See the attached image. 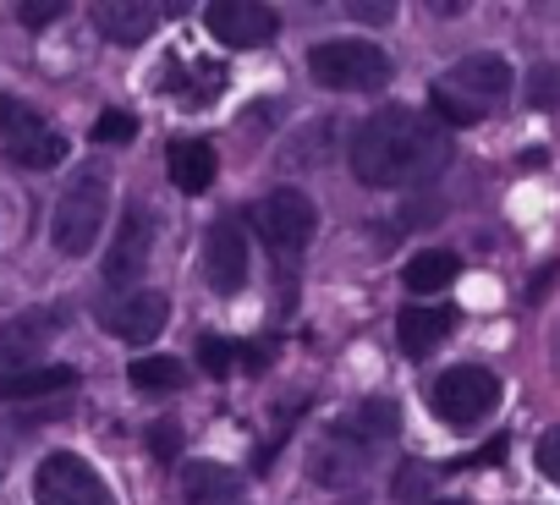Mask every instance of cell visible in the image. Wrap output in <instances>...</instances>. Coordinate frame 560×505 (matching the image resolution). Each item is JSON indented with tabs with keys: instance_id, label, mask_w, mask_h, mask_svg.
I'll use <instances>...</instances> for the list:
<instances>
[{
	"instance_id": "obj_8",
	"label": "cell",
	"mask_w": 560,
	"mask_h": 505,
	"mask_svg": "<svg viewBox=\"0 0 560 505\" xmlns=\"http://www.w3.org/2000/svg\"><path fill=\"white\" fill-rule=\"evenodd\" d=\"M203 270H209V286L220 297H231V292L247 286V236L231 220H214L203 231Z\"/></svg>"
},
{
	"instance_id": "obj_4",
	"label": "cell",
	"mask_w": 560,
	"mask_h": 505,
	"mask_svg": "<svg viewBox=\"0 0 560 505\" xmlns=\"http://www.w3.org/2000/svg\"><path fill=\"white\" fill-rule=\"evenodd\" d=\"M494 407H500V379L489 368H478V363H456V368H445L429 385V412L440 423H451V428H472Z\"/></svg>"
},
{
	"instance_id": "obj_12",
	"label": "cell",
	"mask_w": 560,
	"mask_h": 505,
	"mask_svg": "<svg viewBox=\"0 0 560 505\" xmlns=\"http://www.w3.org/2000/svg\"><path fill=\"white\" fill-rule=\"evenodd\" d=\"M451 330H456L451 308H401V319H396V341L407 357H429L434 347L451 341Z\"/></svg>"
},
{
	"instance_id": "obj_1",
	"label": "cell",
	"mask_w": 560,
	"mask_h": 505,
	"mask_svg": "<svg viewBox=\"0 0 560 505\" xmlns=\"http://www.w3.org/2000/svg\"><path fill=\"white\" fill-rule=\"evenodd\" d=\"M451 160V138L412 116V110H380L352 132V171L369 187H418L429 176H440Z\"/></svg>"
},
{
	"instance_id": "obj_9",
	"label": "cell",
	"mask_w": 560,
	"mask_h": 505,
	"mask_svg": "<svg viewBox=\"0 0 560 505\" xmlns=\"http://www.w3.org/2000/svg\"><path fill=\"white\" fill-rule=\"evenodd\" d=\"M171 319V303L160 292H127V297H110L100 308V325L121 341H154Z\"/></svg>"
},
{
	"instance_id": "obj_11",
	"label": "cell",
	"mask_w": 560,
	"mask_h": 505,
	"mask_svg": "<svg viewBox=\"0 0 560 505\" xmlns=\"http://www.w3.org/2000/svg\"><path fill=\"white\" fill-rule=\"evenodd\" d=\"M451 89H462L467 99H478V105H494V99H505L511 94V67L500 61V56H462L456 67H451V78H445Z\"/></svg>"
},
{
	"instance_id": "obj_5",
	"label": "cell",
	"mask_w": 560,
	"mask_h": 505,
	"mask_svg": "<svg viewBox=\"0 0 560 505\" xmlns=\"http://www.w3.org/2000/svg\"><path fill=\"white\" fill-rule=\"evenodd\" d=\"M253 225H258V236H264V247L275 252V259H298V252L308 247V236H314V225H319V214H314L308 192L275 187L269 198L253 203Z\"/></svg>"
},
{
	"instance_id": "obj_3",
	"label": "cell",
	"mask_w": 560,
	"mask_h": 505,
	"mask_svg": "<svg viewBox=\"0 0 560 505\" xmlns=\"http://www.w3.org/2000/svg\"><path fill=\"white\" fill-rule=\"evenodd\" d=\"M308 72L336 94H380L390 83V56L369 39H330V45H314Z\"/></svg>"
},
{
	"instance_id": "obj_14",
	"label": "cell",
	"mask_w": 560,
	"mask_h": 505,
	"mask_svg": "<svg viewBox=\"0 0 560 505\" xmlns=\"http://www.w3.org/2000/svg\"><path fill=\"white\" fill-rule=\"evenodd\" d=\"M214 143H203V138H182V143H171V154H165V171H171V181L182 187V192H203L209 181H214Z\"/></svg>"
},
{
	"instance_id": "obj_16",
	"label": "cell",
	"mask_w": 560,
	"mask_h": 505,
	"mask_svg": "<svg viewBox=\"0 0 560 505\" xmlns=\"http://www.w3.org/2000/svg\"><path fill=\"white\" fill-rule=\"evenodd\" d=\"M401 281H407V292H418V297H429V292H445V286L456 281V252H445V247L412 252V259H407V270H401Z\"/></svg>"
},
{
	"instance_id": "obj_31",
	"label": "cell",
	"mask_w": 560,
	"mask_h": 505,
	"mask_svg": "<svg viewBox=\"0 0 560 505\" xmlns=\"http://www.w3.org/2000/svg\"><path fill=\"white\" fill-rule=\"evenodd\" d=\"M352 17H363V23H390V7H352Z\"/></svg>"
},
{
	"instance_id": "obj_10",
	"label": "cell",
	"mask_w": 560,
	"mask_h": 505,
	"mask_svg": "<svg viewBox=\"0 0 560 505\" xmlns=\"http://www.w3.org/2000/svg\"><path fill=\"white\" fill-rule=\"evenodd\" d=\"M149 247H154V220H149V209L132 203L121 231H116V242H110V252H105V281L110 286H132L143 275V265H149Z\"/></svg>"
},
{
	"instance_id": "obj_13",
	"label": "cell",
	"mask_w": 560,
	"mask_h": 505,
	"mask_svg": "<svg viewBox=\"0 0 560 505\" xmlns=\"http://www.w3.org/2000/svg\"><path fill=\"white\" fill-rule=\"evenodd\" d=\"M154 7H138V0H105V7H94V28L110 39V45H143L154 34Z\"/></svg>"
},
{
	"instance_id": "obj_27",
	"label": "cell",
	"mask_w": 560,
	"mask_h": 505,
	"mask_svg": "<svg viewBox=\"0 0 560 505\" xmlns=\"http://www.w3.org/2000/svg\"><path fill=\"white\" fill-rule=\"evenodd\" d=\"M198 363H203V374H214V379H220V374L231 368V341L203 336V341H198Z\"/></svg>"
},
{
	"instance_id": "obj_23",
	"label": "cell",
	"mask_w": 560,
	"mask_h": 505,
	"mask_svg": "<svg viewBox=\"0 0 560 505\" xmlns=\"http://www.w3.org/2000/svg\"><path fill=\"white\" fill-rule=\"evenodd\" d=\"M434 467H423V461H407L396 478H390V500H418V494H429L434 489Z\"/></svg>"
},
{
	"instance_id": "obj_32",
	"label": "cell",
	"mask_w": 560,
	"mask_h": 505,
	"mask_svg": "<svg viewBox=\"0 0 560 505\" xmlns=\"http://www.w3.org/2000/svg\"><path fill=\"white\" fill-rule=\"evenodd\" d=\"M440 505H462V500H440Z\"/></svg>"
},
{
	"instance_id": "obj_7",
	"label": "cell",
	"mask_w": 560,
	"mask_h": 505,
	"mask_svg": "<svg viewBox=\"0 0 560 505\" xmlns=\"http://www.w3.org/2000/svg\"><path fill=\"white\" fill-rule=\"evenodd\" d=\"M203 28L225 45V50H258L280 34V17L269 7H258V0H214V7L203 12Z\"/></svg>"
},
{
	"instance_id": "obj_26",
	"label": "cell",
	"mask_w": 560,
	"mask_h": 505,
	"mask_svg": "<svg viewBox=\"0 0 560 505\" xmlns=\"http://www.w3.org/2000/svg\"><path fill=\"white\" fill-rule=\"evenodd\" d=\"M149 450H154L160 461H176V456H182V423L160 418V423L149 428Z\"/></svg>"
},
{
	"instance_id": "obj_19",
	"label": "cell",
	"mask_w": 560,
	"mask_h": 505,
	"mask_svg": "<svg viewBox=\"0 0 560 505\" xmlns=\"http://www.w3.org/2000/svg\"><path fill=\"white\" fill-rule=\"evenodd\" d=\"M429 110H434V121H445V127H472V121H483V105L467 99V94L451 89V83H434V89H429Z\"/></svg>"
},
{
	"instance_id": "obj_20",
	"label": "cell",
	"mask_w": 560,
	"mask_h": 505,
	"mask_svg": "<svg viewBox=\"0 0 560 505\" xmlns=\"http://www.w3.org/2000/svg\"><path fill=\"white\" fill-rule=\"evenodd\" d=\"M127 379L138 385V390H182V363L176 357H138L132 368H127Z\"/></svg>"
},
{
	"instance_id": "obj_22",
	"label": "cell",
	"mask_w": 560,
	"mask_h": 505,
	"mask_svg": "<svg viewBox=\"0 0 560 505\" xmlns=\"http://www.w3.org/2000/svg\"><path fill=\"white\" fill-rule=\"evenodd\" d=\"M341 428H347V434H363V439H380V434L396 428V407H390V401H369V407H358L352 423H341Z\"/></svg>"
},
{
	"instance_id": "obj_28",
	"label": "cell",
	"mask_w": 560,
	"mask_h": 505,
	"mask_svg": "<svg viewBox=\"0 0 560 505\" xmlns=\"http://www.w3.org/2000/svg\"><path fill=\"white\" fill-rule=\"evenodd\" d=\"M61 12H67L61 0H28V7H18V23H23V28H50Z\"/></svg>"
},
{
	"instance_id": "obj_15",
	"label": "cell",
	"mask_w": 560,
	"mask_h": 505,
	"mask_svg": "<svg viewBox=\"0 0 560 505\" xmlns=\"http://www.w3.org/2000/svg\"><path fill=\"white\" fill-rule=\"evenodd\" d=\"M182 494H187L192 505H231V500L242 494V472H231V467H220V461H192V467L182 472Z\"/></svg>"
},
{
	"instance_id": "obj_24",
	"label": "cell",
	"mask_w": 560,
	"mask_h": 505,
	"mask_svg": "<svg viewBox=\"0 0 560 505\" xmlns=\"http://www.w3.org/2000/svg\"><path fill=\"white\" fill-rule=\"evenodd\" d=\"M527 105L560 110V67H533L527 72Z\"/></svg>"
},
{
	"instance_id": "obj_29",
	"label": "cell",
	"mask_w": 560,
	"mask_h": 505,
	"mask_svg": "<svg viewBox=\"0 0 560 505\" xmlns=\"http://www.w3.org/2000/svg\"><path fill=\"white\" fill-rule=\"evenodd\" d=\"M538 472H544L549 483H560V428H549V434L538 439Z\"/></svg>"
},
{
	"instance_id": "obj_25",
	"label": "cell",
	"mask_w": 560,
	"mask_h": 505,
	"mask_svg": "<svg viewBox=\"0 0 560 505\" xmlns=\"http://www.w3.org/2000/svg\"><path fill=\"white\" fill-rule=\"evenodd\" d=\"M132 138H138V121L127 110H105L94 121V143H132Z\"/></svg>"
},
{
	"instance_id": "obj_2",
	"label": "cell",
	"mask_w": 560,
	"mask_h": 505,
	"mask_svg": "<svg viewBox=\"0 0 560 505\" xmlns=\"http://www.w3.org/2000/svg\"><path fill=\"white\" fill-rule=\"evenodd\" d=\"M105 209H110V176L105 171H78L67 187H61V203H56V220H50V242L67 259H83V252L100 242L105 231Z\"/></svg>"
},
{
	"instance_id": "obj_21",
	"label": "cell",
	"mask_w": 560,
	"mask_h": 505,
	"mask_svg": "<svg viewBox=\"0 0 560 505\" xmlns=\"http://www.w3.org/2000/svg\"><path fill=\"white\" fill-rule=\"evenodd\" d=\"M39 127H45L39 110H28V105H18V99H0V138H7V149L23 143V138H34Z\"/></svg>"
},
{
	"instance_id": "obj_6",
	"label": "cell",
	"mask_w": 560,
	"mask_h": 505,
	"mask_svg": "<svg viewBox=\"0 0 560 505\" xmlns=\"http://www.w3.org/2000/svg\"><path fill=\"white\" fill-rule=\"evenodd\" d=\"M34 500L39 505H116V494L105 489V478L72 456V450H50L34 472Z\"/></svg>"
},
{
	"instance_id": "obj_17",
	"label": "cell",
	"mask_w": 560,
	"mask_h": 505,
	"mask_svg": "<svg viewBox=\"0 0 560 505\" xmlns=\"http://www.w3.org/2000/svg\"><path fill=\"white\" fill-rule=\"evenodd\" d=\"M72 385H78V374H72V368H23V374H12L7 385H0V401L61 396V390H72Z\"/></svg>"
},
{
	"instance_id": "obj_30",
	"label": "cell",
	"mask_w": 560,
	"mask_h": 505,
	"mask_svg": "<svg viewBox=\"0 0 560 505\" xmlns=\"http://www.w3.org/2000/svg\"><path fill=\"white\" fill-rule=\"evenodd\" d=\"M12 374H23V352H12L7 341H0V385H7Z\"/></svg>"
},
{
	"instance_id": "obj_18",
	"label": "cell",
	"mask_w": 560,
	"mask_h": 505,
	"mask_svg": "<svg viewBox=\"0 0 560 505\" xmlns=\"http://www.w3.org/2000/svg\"><path fill=\"white\" fill-rule=\"evenodd\" d=\"M7 154H12V165H23V171H50V165H61V160H67V138H61V132H50V127H39L34 138L12 143Z\"/></svg>"
}]
</instances>
